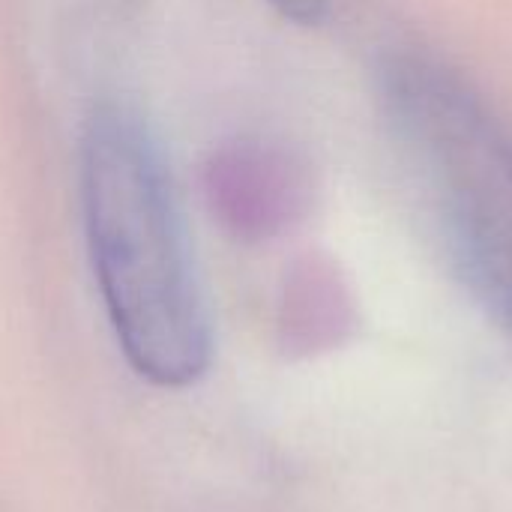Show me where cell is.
Here are the masks:
<instances>
[{"instance_id":"6da1fadb","label":"cell","mask_w":512,"mask_h":512,"mask_svg":"<svg viewBox=\"0 0 512 512\" xmlns=\"http://www.w3.org/2000/svg\"><path fill=\"white\" fill-rule=\"evenodd\" d=\"M78 165L87 252L126 363L162 390L198 384L213 363V321L153 132L132 108L99 105Z\"/></svg>"},{"instance_id":"7a4b0ae2","label":"cell","mask_w":512,"mask_h":512,"mask_svg":"<svg viewBox=\"0 0 512 512\" xmlns=\"http://www.w3.org/2000/svg\"><path fill=\"white\" fill-rule=\"evenodd\" d=\"M378 87L429 192L459 282L489 321L512 333L510 126L459 72L426 54H390Z\"/></svg>"},{"instance_id":"3957f363","label":"cell","mask_w":512,"mask_h":512,"mask_svg":"<svg viewBox=\"0 0 512 512\" xmlns=\"http://www.w3.org/2000/svg\"><path fill=\"white\" fill-rule=\"evenodd\" d=\"M201 189L210 213L243 240H270L306 210L303 165L279 144L237 138L219 144L204 168Z\"/></svg>"},{"instance_id":"277c9868","label":"cell","mask_w":512,"mask_h":512,"mask_svg":"<svg viewBox=\"0 0 512 512\" xmlns=\"http://www.w3.org/2000/svg\"><path fill=\"white\" fill-rule=\"evenodd\" d=\"M267 3L297 24H318L330 9V0H267Z\"/></svg>"}]
</instances>
